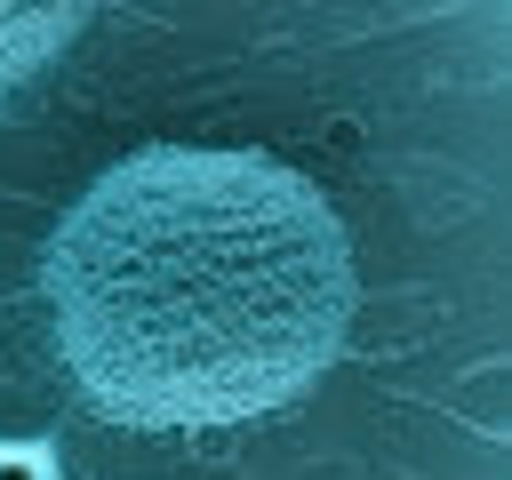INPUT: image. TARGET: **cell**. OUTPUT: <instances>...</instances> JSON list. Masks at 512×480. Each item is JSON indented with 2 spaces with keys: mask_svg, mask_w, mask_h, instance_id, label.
Instances as JSON below:
<instances>
[{
  "mask_svg": "<svg viewBox=\"0 0 512 480\" xmlns=\"http://www.w3.org/2000/svg\"><path fill=\"white\" fill-rule=\"evenodd\" d=\"M512 0H0V480H512Z\"/></svg>",
  "mask_w": 512,
  "mask_h": 480,
  "instance_id": "cell-1",
  "label": "cell"
}]
</instances>
